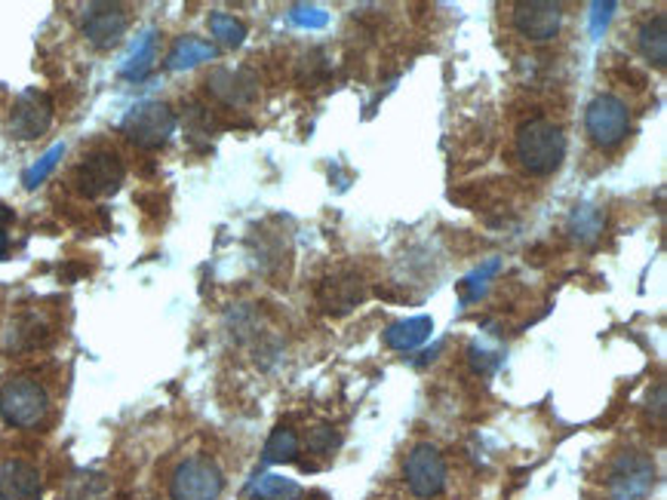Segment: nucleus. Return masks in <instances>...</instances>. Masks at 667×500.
Here are the masks:
<instances>
[{
	"label": "nucleus",
	"mask_w": 667,
	"mask_h": 500,
	"mask_svg": "<svg viewBox=\"0 0 667 500\" xmlns=\"http://www.w3.org/2000/svg\"><path fill=\"white\" fill-rule=\"evenodd\" d=\"M215 52H219V49L212 47L210 40L188 34V37H179V40H176V47H173L169 59H166V68H169V71H185V68H195L200 66V62L215 59Z\"/></svg>",
	"instance_id": "2eb2a0df"
},
{
	"label": "nucleus",
	"mask_w": 667,
	"mask_h": 500,
	"mask_svg": "<svg viewBox=\"0 0 667 500\" xmlns=\"http://www.w3.org/2000/svg\"><path fill=\"white\" fill-rule=\"evenodd\" d=\"M495 271H499V259L487 261V264H483L480 271H473V274L468 276L465 283H461V301H465V305L477 301V298L483 295V289H487V279L495 274Z\"/></svg>",
	"instance_id": "5701e85b"
},
{
	"label": "nucleus",
	"mask_w": 667,
	"mask_h": 500,
	"mask_svg": "<svg viewBox=\"0 0 667 500\" xmlns=\"http://www.w3.org/2000/svg\"><path fill=\"white\" fill-rule=\"evenodd\" d=\"M62 154H66V145H52V147H49L47 154H44L40 160L34 163L32 169L25 172V178H22V181H25V188H28V191H34L37 184H44V181H47V178H49V172L56 169V163L62 160Z\"/></svg>",
	"instance_id": "412c9836"
},
{
	"label": "nucleus",
	"mask_w": 667,
	"mask_h": 500,
	"mask_svg": "<svg viewBox=\"0 0 667 500\" xmlns=\"http://www.w3.org/2000/svg\"><path fill=\"white\" fill-rule=\"evenodd\" d=\"M49 396L40 381L34 378H10L0 388V418L10 427L32 430L40 420L47 418Z\"/></svg>",
	"instance_id": "f03ea898"
},
{
	"label": "nucleus",
	"mask_w": 667,
	"mask_h": 500,
	"mask_svg": "<svg viewBox=\"0 0 667 500\" xmlns=\"http://www.w3.org/2000/svg\"><path fill=\"white\" fill-rule=\"evenodd\" d=\"M295 454H299V439H295L293 430H286V427L274 430V436L268 439L265 457L268 461H293Z\"/></svg>",
	"instance_id": "4be33fe9"
},
{
	"label": "nucleus",
	"mask_w": 667,
	"mask_h": 500,
	"mask_svg": "<svg viewBox=\"0 0 667 500\" xmlns=\"http://www.w3.org/2000/svg\"><path fill=\"white\" fill-rule=\"evenodd\" d=\"M602 225H606V212L600 206H575L570 218V234L582 246H590L602 234Z\"/></svg>",
	"instance_id": "a211bd4d"
},
{
	"label": "nucleus",
	"mask_w": 667,
	"mask_h": 500,
	"mask_svg": "<svg viewBox=\"0 0 667 500\" xmlns=\"http://www.w3.org/2000/svg\"><path fill=\"white\" fill-rule=\"evenodd\" d=\"M130 22V7L124 3H86L81 13V32L90 47L112 49L124 40Z\"/></svg>",
	"instance_id": "423d86ee"
},
{
	"label": "nucleus",
	"mask_w": 667,
	"mask_h": 500,
	"mask_svg": "<svg viewBox=\"0 0 667 500\" xmlns=\"http://www.w3.org/2000/svg\"><path fill=\"white\" fill-rule=\"evenodd\" d=\"M176 111L166 102H142L127 111L120 132L127 135V142H132L142 151H157L169 142V135L176 132Z\"/></svg>",
	"instance_id": "7ed1b4c3"
},
{
	"label": "nucleus",
	"mask_w": 667,
	"mask_h": 500,
	"mask_svg": "<svg viewBox=\"0 0 667 500\" xmlns=\"http://www.w3.org/2000/svg\"><path fill=\"white\" fill-rule=\"evenodd\" d=\"M0 500H40V476L25 461L0 464Z\"/></svg>",
	"instance_id": "ddd939ff"
},
{
	"label": "nucleus",
	"mask_w": 667,
	"mask_h": 500,
	"mask_svg": "<svg viewBox=\"0 0 667 500\" xmlns=\"http://www.w3.org/2000/svg\"><path fill=\"white\" fill-rule=\"evenodd\" d=\"M650 464L646 461H640V457H628L624 464L619 467V473H616V485L621 488V495H640V491H646V485H650Z\"/></svg>",
	"instance_id": "6ab92c4d"
},
{
	"label": "nucleus",
	"mask_w": 667,
	"mask_h": 500,
	"mask_svg": "<svg viewBox=\"0 0 667 500\" xmlns=\"http://www.w3.org/2000/svg\"><path fill=\"white\" fill-rule=\"evenodd\" d=\"M585 130L587 139H590L594 145L602 147V151H612V147H619L621 142L628 139V132H631V108H628L619 96L602 93V96H597L587 105Z\"/></svg>",
	"instance_id": "20e7f679"
},
{
	"label": "nucleus",
	"mask_w": 667,
	"mask_h": 500,
	"mask_svg": "<svg viewBox=\"0 0 667 500\" xmlns=\"http://www.w3.org/2000/svg\"><path fill=\"white\" fill-rule=\"evenodd\" d=\"M612 10H616V3H594V25H590V32L600 34V25H606V22H609Z\"/></svg>",
	"instance_id": "cd10ccee"
},
{
	"label": "nucleus",
	"mask_w": 667,
	"mask_h": 500,
	"mask_svg": "<svg viewBox=\"0 0 667 500\" xmlns=\"http://www.w3.org/2000/svg\"><path fill=\"white\" fill-rule=\"evenodd\" d=\"M636 47L643 52V59L655 68H665L667 62V16L665 13H655L650 16L643 25H640V34H636Z\"/></svg>",
	"instance_id": "4468645a"
},
{
	"label": "nucleus",
	"mask_w": 667,
	"mask_h": 500,
	"mask_svg": "<svg viewBox=\"0 0 667 500\" xmlns=\"http://www.w3.org/2000/svg\"><path fill=\"white\" fill-rule=\"evenodd\" d=\"M256 495L265 500H293L295 495H299V488H295L293 483H286V479H277V476H271V479L259 483Z\"/></svg>",
	"instance_id": "b1692460"
},
{
	"label": "nucleus",
	"mask_w": 667,
	"mask_h": 500,
	"mask_svg": "<svg viewBox=\"0 0 667 500\" xmlns=\"http://www.w3.org/2000/svg\"><path fill=\"white\" fill-rule=\"evenodd\" d=\"M366 298V279L358 267H336L332 274H326L317 286V301L326 313H348L354 310Z\"/></svg>",
	"instance_id": "0eeeda50"
},
{
	"label": "nucleus",
	"mask_w": 667,
	"mask_h": 500,
	"mask_svg": "<svg viewBox=\"0 0 667 500\" xmlns=\"http://www.w3.org/2000/svg\"><path fill=\"white\" fill-rule=\"evenodd\" d=\"M403 473H407L409 488L419 498H434L446 483V464H443L437 449H431V445H419L416 452L409 454Z\"/></svg>",
	"instance_id": "f8f14e48"
},
{
	"label": "nucleus",
	"mask_w": 667,
	"mask_h": 500,
	"mask_svg": "<svg viewBox=\"0 0 667 500\" xmlns=\"http://www.w3.org/2000/svg\"><path fill=\"white\" fill-rule=\"evenodd\" d=\"M210 32L212 37L222 44V47H241L246 37V25L241 19H234L231 13H212L210 16Z\"/></svg>",
	"instance_id": "aec40b11"
},
{
	"label": "nucleus",
	"mask_w": 667,
	"mask_h": 500,
	"mask_svg": "<svg viewBox=\"0 0 667 500\" xmlns=\"http://www.w3.org/2000/svg\"><path fill=\"white\" fill-rule=\"evenodd\" d=\"M154 56H157V32H145L142 37H136L130 56L124 62V78H130V81L148 78V71L154 68Z\"/></svg>",
	"instance_id": "f3484780"
},
{
	"label": "nucleus",
	"mask_w": 667,
	"mask_h": 500,
	"mask_svg": "<svg viewBox=\"0 0 667 500\" xmlns=\"http://www.w3.org/2000/svg\"><path fill=\"white\" fill-rule=\"evenodd\" d=\"M332 442H336V436H332L329 427H317V430L311 433V449H314V452H326V449H332Z\"/></svg>",
	"instance_id": "bb28decb"
},
{
	"label": "nucleus",
	"mask_w": 667,
	"mask_h": 500,
	"mask_svg": "<svg viewBox=\"0 0 667 500\" xmlns=\"http://www.w3.org/2000/svg\"><path fill=\"white\" fill-rule=\"evenodd\" d=\"M10 222H13V210H10V206H3V203H0V227L10 225Z\"/></svg>",
	"instance_id": "c756f323"
},
{
	"label": "nucleus",
	"mask_w": 667,
	"mask_h": 500,
	"mask_svg": "<svg viewBox=\"0 0 667 500\" xmlns=\"http://www.w3.org/2000/svg\"><path fill=\"white\" fill-rule=\"evenodd\" d=\"M52 127V102L40 90H25L10 111V132L19 142H34Z\"/></svg>",
	"instance_id": "1a4fd4ad"
},
{
	"label": "nucleus",
	"mask_w": 667,
	"mask_h": 500,
	"mask_svg": "<svg viewBox=\"0 0 667 500\" xmlns=\"http://www.w3.org/2000/svg\"><path fill=\"white\" fill-rule=\"evenodd\" d=\"M293 22L295 25H305V28H324L326 22H329V16H326L320 7H305V3H299V7H293Z\"/></svg>",
	"instance_id": "393cba45"
},
{
	"label": "nucleus",
	"mask_w": 667,
	"mask_h": 500,
	"mask_svg": "<svg viewBox=\"0 0 667 500\" xmlns=\"http://www.w3.org/2000/svg\"><path fill=\"white\" fill-rule=\"evenodd\" d=\"M7 252H10V237H7V230L0 227V259H7Z\"/></svg>",
	"instance_id": "c85d7f7f"
},
{
	"label": "nucleus",
	"mask_w": 667,
	"mask_h": 500,
	"mask_svg": "<svg viewBox=\"0 0 667 500\" xmlns=\"http://www.w3.org/2000/svg\"><path fill=\"white\" fill-rule=\"evenodd\" d=\"M514 151L529 176H553L566 157V135L560 130V123H553L548 117H533L517 130Z\"/></svg>",
	"instance_id": "f257e3e1"
},
{
	"label": "nucleus",
	"mask_w": 667,
	"mask_h": 500,
	"mask_svg": "<svg viewBox=\"0 0 667 500\" xmlns=\"http://www.w3.org/2000/svg\"><path fill=\"white\" fill-rule=\"evenodd\" d=\"M207 93L225 108H246L259 98V78L249 68H212Z\"/></svg>",
	"instance_id": "6e6552de"
},
{
	"label": "nucleus",
	"mask_w": 667,
	"mask_h": 500,
	"mask_svg": "<svg viewBox=\"0 0 667 500\" xmlns=\"http://www.w3.org/2000/svg\"><path fill=\"white\" fill-rule=\"evenodd\" d=\"M222 491V473L207 457L185 461L173 476V500H215Z\"/></svg>",
	"instance_id": "9b49d317"
},
{
	"label": "nucleus",
	"mask_w": 667,
	"mask_h": 500,
	"mask_svg": "<svg viewBox=\"0 0 667 500\" xmlns=\"http://www.w3.org/2000/svg\"><path fill=\"white\" fill-rule=\"evenodd\" d=\"M434 332V323L428 317H412V320H400L385 329V344L394 347V350H412L419 347L424 341L431 338Z\"/></svg>",
	"instance_id": "dca6fc26"
},
{
	"label": "nucleus",
	"mask_w": 667,
	"mask_h": 500,
	"mask_svg": "<svg viewBox=\"0 0 667 500\" xmlns=\"http://www.w3.org/2000/svg\"><path fill=\"white\" fill-rule=\"evenodd\" d=\"M514 28L536 44L553 40L563 28V7L548 3V0H523L514 3Z\"/></svg>",
	"instance_id": "9d476101"
},
{
	"label": "nucleus",
	"mask_w": 667,
	"mask_h": 500,
	"mask_svg": "<svg viewBox=\"0 0 667 500\" xmlns=\"http://www.w3.org/2000/svg\"><path fill=\"white\" fill-rule=\"evenodd\" d=\"M127 166L120 160V154L112 147H98L93 154H86L81 166L74 169V188L90 200L98 197L117 194V188L124 184Z\"/></svg>",
	"instance_id": "39448f33"
},
{
	"label": "nucleus",
	"mask_w": 667,
	"mask_h": 500,
	"mask_svg": "<svg viewBox=\"0 0 667 500\" xmlns=\"http://www.w3.org/2000/svg\"><path fill=\"white\" fill-rule=\"evenodd\" d=\"M468 354H471V366L480 371V374H489V371L499 366V356L489 354V350H483V347H477V344H473Z\"/></svg>",
	"instance_id": "a878e982"
}]
</instances>
